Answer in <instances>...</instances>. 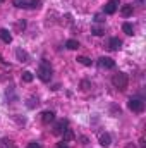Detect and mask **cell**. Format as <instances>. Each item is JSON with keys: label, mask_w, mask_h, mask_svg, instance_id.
Listing matches in <instances>:
<instances>
[{"label": "cell", "mask_w": 146, "mask_h": 148, "mask_svg": "<svg viewBox=\"0 0 146 148\" xmlns=\"http://www.w3.org/2000/svg\"><path fill=\"white\" fill-rule=\"evenodd\" d=\"M65 47H67L69 50H77V48H79V41H76V40H67Z\"/></svg>", "instance_id": "13"}, {"label": "cell", "mask_w": 146, "mask_h": 148, "mask_svg": "<svg viewBox=\"0 0 146 148\" xmlns=\"http://www.w3.org/2000/svg\"><path fill=\"white\" fill-rule=\"evenodd\" d=\"M100 66L105 67V69H113V67H115V60L110 59V57H102V59H100Z\"/></svg>", "instance_id": "5"}, {"label": "cell", "mask_w": 146, "mask_h": 148, "mask_svg": "<svg viewBox=\"0 0 146 148\" xmlns=\"http://www.w3.org/2000/svg\"><path fill=\"white\" fill-rule=\"evenodd\" d=\"M112 84L115 86V88H119V90H126L127 88V84H129V77H127V74L124 73H117L113 74V77H112Z\"/></svg>", "instance_id": "2"}, {"label": "cell", "mask_w": 146, "mask_h": 148, "mask_svg": "<svg viewBox=\"0 0 146 148\" xmlns=\"http://www.w3.org/2000/svg\"><path fill=\"white\" fill-rule=\"evenodd\" d=\"M52 74H53L52 66H50L46 60H43V62L40 64V67H38V77H40L43 83H48V81L52 79Z\"/></svg>", "instance_id": "1"}, {"label": "cell", "mask_w": 146, "mask_h": 148, "mask_svg": "<svg viewBox=\"0 0 146 148\" xmlns=\"http://www.w3.org/2000/svg\"><path fill=\"white\" fill-rule=\"evenodd\" d=\"M41 5V0H29V5L28 7H31V9H38Z\"/></svg>", "instance_id": "19"}, {"label": "cell", "mask_w": 146, "mask_h": 148, "mask_svg": "<svg viewBox=\"0 0 146 148\" xmlns=\"http://www.w3.org/2000/svg\"><path fill=\"white\" fill-rule=\"evenodd\" d=\"M100 145L105 147V148L112 145V136H110L108 133H102V134H100Z\"/></svg>", "instance_id": "8"}, {"label": "cell", "mask_w": 146, "mask_h": 148, "mask_svg": "<svg viewBox=\"0 0 146 148\" xmlns=\"http://www.w3.org/2000/svg\"><path fill=\"white\" fill-rule=\"evenodd\" d=\"M65 129H67V121H59L55 124V127H53V133L55 134H62Z\"/></svg>", "instance_id": "7"}, {"label": "cell", "mask_w": 146, "mask_h": 148, "mask_svg": "<svg viewBox=\"0 0 146 148\" xmlns=\"http://www.w3.org/2000/svg\"><path fill=\"white\" fill-rule=\"evenodd\" d=\"M14 5L19 7V9H26L29 5V0H14Z\"/></svg>", "instance_id": "15"}, {"label": "cell", "mask_w": 146, "mask_h": 148, "mask_svg": "<svg viewBox=\"0 0 146 148\" xmlns=\"http://www.w3.org/2000/svg\"><path fill=\"white\" fill-rule=\"evenodd\" d=\"M122 31H124L126 35H132V33H134V29H132V24H129V23H124V24H122Z\"/></svg>", "instance_id": "14"}, {"label": "cell", "mask_w": 146, "mask_h": 148, "mask_svg": "<svg viewBox=\"0 0 146 148\" xmlns=\"http://www.w3.org/2000/svg\"><path fill=\"white\" fill-rule=\"evenodd\" d=\"M126 148H136V147H134V145H127Z\"/></svg>", "instance_id": "26"}, {"label": "cell", "mask_w": 146, "mask_h": 148, "mask_svg": "<svg viewBox=\"0 0 146 148\" xmlns=\"http://www.w3.org/2000/svg\"><path fill=\"white\" fill-rule=\"evenodd\" d=\"M21 77H23V81H24V83H31V81H33V73H29V71H24Z\"/></svg>", "instance_id": "16"}, {"label": "cell", "mask_w": 146, "mask_h": 148, "mask_svg": "<svg viewBox=\"0 0 146 148\" xmlns=\"http://www.w3.org/2000/svg\"><path fill=\"white\" fill-rule=\"evenodd\" d=\"M35 105H38V98H29V103H28V107H29V109H33Z\"/></svg>", "instance_id": "21"}, {"label": "cell", "mask_w": 146, "mask_h": 148, "mask_svg": "<svg viewBox=\"0 0 146 148\" xmlns=\"http://www.w3.org/2000/svg\"><path fill=\"white\" fill-rule=\"evenodd\" d=\"M16 57H17V60L19 62H29V53L26 52V50H23V48H17L16 50Z\"/></svg>", "instance_id": "4"}, {"label": "cell", "mask_w": 146, "mask_h": 148, "mask_svg": "<svg viewBox=\"0 0 146 148\" xmlns=\"http://www.w3.org/2000/svg\"><path fill=\"white\" fill-rule=\"evenodd\" d=\"M120 14H122L124 17H129V16L132 14V5H124V7L120 9Z\"/></svg>", "instance_id": "12"}, {"label": "cell", "mask_w": 146, "mask_h": 148, "mask_svg": "<svg viewBox=\"0 0 146 148\" xmlns=\"http://www.w3.org/2000/svg\"><path fill=\"white\" fill-rule=\"evenodd\" d=\"M26 148H41V145H40V143H36V141H31V143H29Z\"/></svg>", "instance_id": "22"}, {"label": "cell", "mask_w": 146, "mask_h": 148, "mask_svg": "<svg viewBox=\"0 0 146 148\" xmlns=\"http://www.w3.org/2000/svg\"><path fill=\"white\" fill-rule=\"evenodd\" d=\"M103 10H105V14H113L117 10V0H110L108 3H105Z\"/></svg>", "instance_id": "9"}, {"label": "cell", "mask_w": 146, "mask_h": 148, "mask_svg": "<svg viewBox=\"0 0 146 148\" xmlns=\"http://www.w3.org/2000/svg\"><path fill=\"white\" fill-rule=\"evenodd\" d=\"M16 28H17V29H24V28H26V23H24V21H19V23L16 24Z\"/></svg>", "instance_id": "23"}, {"label": "cell", "mask_w": 146, "mask_h": 148, "mask_svg": "<svg viewBox=\"0 0 146 148\" xmlns=\"http://www.w3.org/2000/svg\"><path fill=\"white\" fill-rule=\"evenodd\" d=\"M129 109L132 112H136V114H141L145 110V102L139 100V98H131L129 100Z\"/></svg>", "instance_id": "3"}, {"label": "cell", "mask_w": 146, "mask_h": 148, "mask_svg": "<svg viewBox=\"0 0 146 148\" xmlns=\"http://www.w3.org/2000/svg\"><path fill=\"white\" fill-rule=\"evenodd\" d=\"M108 47L112 48V50H119V48L122 47V41H120L119 38H110V41H108Z\"/></svg>", "instance_id": "10"}, {"label": "cell", "mask_w": 146, "mask_h": 148, "mask_svg": "<svg viewBox=\"0 0 146 148\" xmlns=\"http://www.w3.org/2000/svg\"><path fill=\"white\" fill-rule=\"evenodd\" d=\"M77 62H81L83 66H91V59L88 57H77Z\"/></svg>", "instance_id": "18"}, {"label": "cell", "mask_w": 146, "mask_h": 148, "mask_svg": "<svg viewBox=\"0 0 146 148\" xmlns=\"http://www.w3.org/2000/svg\"><path fill=\"white\" fill-rule=\"evenodd\" d=\"M57 148H69V147H67V141H62V143H59V145H57Z\"/></svg>", "instance_id": "24"}, {"label": "cell", "mask_w": 146, "mask_h": 148, "mask_svg": "<svg viewBox=\"0 0 146 148\" xmlns=\"http://www.w3.org/2000/svg\"><path fill=\"white\" fill-rule=\"evenodd\" d=\"M53 119H55V114L52 110H45L41 114V121H43V124H50V122H53Z\"/></svg>", "instance_id": "6"}, {"label": "cell", "mask_w": 146, "mask_h": 148, "mask_svg": "<svg viewBox=\"0 0 146 148\" xmlns=\"http://www.w3.org/2000/svg\"><path fill=\"white\" fill-rule=\"evenodd\" d=\"M0 38H2V41H5V43H10V41H12V35L9 33V29H0Z\"/></svg>", "instance_id": "11"}, {"label": "cell", "mask_w": 146, "mask_h": 148, "mask_svg": "<svg viewBox=\"0 0 146 148\" xmlns=\"http://www.w3.org/2000/svg\"><path fill=\"white\" fill-rule=\"evenodd\" d=\"M88 86H89V83L88 81H83V90H88Z\"/></svg>", "instance_id": "25"}, {"label": "cell", "mask_w": 146, "mask_h": 148, "mask_svg": "<svg viewBox=\"0 0 146 148\" xmlns=\"http://www.w3.org/2000/svg\"><path fill=\"white\" fill-rule=\"evenodd\" d=\"M91 33H93L95 36H102V35H103V29H102V28H93Z\"/></svg>", "instance_id": "20"}, {"label": "cell", "mask_w": 146, "mask_h": 148, "mask_svg": "<svg viewBox=\"0 0 146 148\" xmlns=\"http://www.w3.org/2000/svg\"><path fill=\"white\" fill-rule=\"evenodd\" d=\"M62 134H64V141H71V140H74V133L71 131V129H65Z\"/></svg>", "instance_id": "17"}]
</instances>
